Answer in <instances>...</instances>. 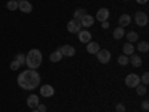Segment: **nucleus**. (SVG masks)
Returning a JSON list of instances; mask_svg holds the SVG:
<instances>
[{
  "label": "nucleus",
  "instance_id": "1",
  "mask_svg": "<svg viewBox=\"0 0 149 112\" xmlns=\"http://www.w3.org/2000/svg\"><path fill=\"white\" fill-rule=\"evenodd\" d=\"M18 85L21 87L22 90H27L31 91L34 88H37L40 84V75L37 73L36 69H27V70H22L18 75Z\"/></svg>",
  "mask_w": 149,
  "mask_h": 112
},
{
  "label": "nucleus",
  "instance_id": "2",
  "mask_svg": "<svg viewBox=\"0 0 149 112\" xmlns=\"http://www.w3.org/2000/svg\"><path fill=\"white\" fill-rule=\"evenodd\" d=\"M26 64L29 66V69H37L42 64V52L39 49H30L26 55Z\"/></svg>",
  "mask_w": 149,
  "mask_h": 112
},
{
  "label": "nucleus",
  "instance_id": "3",
  "mask_svg": "<svg viewBox=\"0 0 149 112\" xmlns=\"http://www.w3.org/2000/svg\"><path fill=\"white\" fill-rule=\"evenodd\" d=\"M140 84V76L136 73H128L125 76V85L128 87V88H136Z\"/></svg>",
  "mask_w": 149,
  "mask_h": 112
},
{
  "label": "nucleus",
  "instance_id": "4",
  "mask_svg": "<svg viewBox=\"0 0 149 112\" xmlns=\"http://www.w3.org/2000/svg\"><path fill=\"white\" fill-rule=\"evenodd\" d=\"M95 55H97L98 63H102V64H107L109 61H110V58H112L110 51H107V49H100V51H98Z\"/></svg>",
  "mask_w": 149,
  "mask_h": 112
},
{
  "label": "nucleus",
  "instance_id": "5",
  "mask_svg": "<svg viewBox=\"0 0 149 112\" xmlns=\"http://www.w3.org/2000/svg\"><path fill=\"white\" fill-rule=\"evenodd\" d=\"M134 21L139 27H145L148 24V15L145 14V12H137V14L134 15Z\"/></svg>",
  "mask_w": 149,
  "mask_h": 112
},
{
  "label": "nucleus",
  "instance_id": "6",
  "mask_svg": "<svg viewBox=\"0 0 149 112\" xmlns=\"http://www.w3.org/2000/svg\"><path fill=\"white\" fill-rule=\"evenodd\" d=\"M18 9L21 12H24V14H30L33 10V6L29 0H18Z\"/></svg>",
  "mask_w": 149,
  "mask_h": 112
},
{
  "label": "nucleus",
  "instance_id": "7",
  "mask_svg": "<svg viewBox=\"0 0 149 112\" xmlns=\"http://www.w3.org/2000/svg\"><path fill=\"white\" fill-rule=\"evenodd\" d=\"M61 54H63V57H74V54H76V49H74L72 45H63L61 48H58Z\"/></svg>",
  "mask_w": 149,
  "mask_h": 112
},
{
  "label": "nucleus",
  "instance_id": "8",
  "mask_svg": "<svg viewBox=\"0 0 149 112\" xmlns=\"http://www.w3.org/2000/svg\"><path fill=\"white\" fill-rule=\"evenodd\" d=\"M67 30H69V33H79L81 32V22L78 20H70L67 22Z\"/></svg>",
  "mask_w": 149,
  "mask_h": 112
},
{
  "label": "nucleus",
  "instance_id": "9",
  "mask_svg": "<svg viewBox=\"0 0 149 112\" xmlns=\"http://www.w3.org/2000/svg\"><path fill=\"white\" fill-rule=\"evenodd\" d=\"M54 93H55V90H54L52 85L45 84V85L40 87V96H42V97H52Z\"/></svg>",
  "mask_w": 149,
  "mask_h": 112
},
{
  "label": "nucleus",
  "instance_id": "10",
  "mask_svg": "<svg viewBox=\"0 0 149 112\" xmlns=\"http://www.w3.org/2000/svg\"><path fill=\"white\" fill-rule=\"evenodd\" d=\"M109 15H110L109 9H107V8H102V9H98V10H97L95 18L100 21V22H103V21H107V20H109Z\"/></svg>",
  "mask_w": 149,
  "mask_h": 112
},
{
  "label": "nucleus",
  "instance_id": "11",
  "mask_svg": "<svg viewBox=\"0 0 149 112\" xmlns=\"http://www.w3.org/2000/svg\"><path fill=\"white\" fill-rule=\"evenodd\" d=\"M81 27H91L93 24H94V18H93V15H88V14H85L82 18H81Z\"/></svg>",
  "mask_w": 149,
  "mask_h": 112
},
{
  "label": "nucleus",
  "instance_id": "12",
  "mask_svg": "<svg viewBox=\"0 0 149 112\" xmlns=\"http://www.w3.org/2000/svg\"><path fill=\"white\" fill-rule=\"evenodd\" d=\"M128 63L133 67H140L142 66V57L137 54H131V55H128Z\"/></svg>",
  "mask_w": 149,
  "mask_h": 112
},
{
  "label": "nucleus",
  "instance_id": "13",
  "mask_svg": "<svg viewBox=\"0 0 149 112\" xmlns=\"http://www.w3.org/2000/svg\"><path fill=\"white\" fill-rule=\"evenodd\" d=\"M100 49H102V48H100V45H98L97 42L90 41L88 43H86V51H88V54H97Z\"/></svg>",
  "mask_w": 149,
  "mask_h": 112
},
{
  "label": "nucleus",
  "instance_id": "14",
  "mask_svg": "<svg viewBox=\"0 0 149 112\" xmlns=\"http://www.w3.org/2000/svg\"><path fill=\"white\" fill-rule=\"evenodd\" d=\"M118 24H119V27H122V29L130 26V24H131V17L128 14H122L119 17V20H118Z\"/></svg>",
  "mask_w": 149,
  "mask_h": 112
},
{
  "label": "nucleus",
  "instance_id": "15",
  "mask_svg": "<svg viewBox=\"0 0 149 112\" xmlns=\"http://www.w3.org/2000/svg\"><path fill=\"white\" fill-rule=\"evenodd\" d=\"M37 105H39V96H36V94H30L27 97V106H30L31 109H36Z\"/></svg>",
  "mask_w": 149,
  "mask_h": 112
},
{
  "label": "nucleus",
  "instance_id": "16",
  "mask_svg": "<svg viewBox=\"0 0 149 112\" xmlns=\"http://www.w3.org/2000/svg\"><path fill=\"white\" fill-rule=\"evenodd\" d=\"M78 37H79V41H81L82 43H88V42L91 41V33H90L88 30H81L79 34H78Z\"/></svg>",
  "mask_w": 149,
  "mask_h": 112
},
{
  "label": "nucleus",
  "instance_id": "17",
  "mask_svg": "<svg viewBox=\"0 0 149 112\" xmlns=\"http://www.w3.org/2000/svg\"><path fill=\"white\" fill-rule=\"evenodd\" d=\"M134 51H136V46H134L133 43H130V42H127L125 45L122 46L124 55H131V54H134Z\"/></svg>",
  "mask_w": 149,
  "mask_h": 112
},
{
  "label": "nucleus",
  "instance_id": "18",
  "mask_svg": "<svg viewBox=\"0 0 149 112\" xmlns=\"http://www.w3.org/2000/svg\"><path fill=\"white\" fill-rule=\"evenodd\" d=\"M61 58H63V54H61L60 49H57V51L51 52V55H49V60H51L52 63H58V61H61Z\"/></svg>",
  "mask_w": 149,
  "mask_h": 112
},
{
  "label": "nucleus",
  "instance_id": "19",
  "mask_svg": "<svg viewBox=\"0 0 149 112\" xmlns=\"http://www.w3.org/2000/svg\"><path fill=\"white\" fill-rule=\"evenodd\" d=\"M125 36H127L130 43H134L139 41V33H136V32H128V33H125Z\"/></svg>",
  "mask_w": 149,
  "mask_h": 112
},
{
  "label": "nucleus",
  "instance_id": "20",
  "mask_svg": "<svg viewBox=\"0 0 149 112\" xmlns=\"http://www.w3.org/2000/svg\"><path fill=\"white\" fill-rule=\"evenodd\" d=\"M86 14V10L84 9V8H79V9H76L73 12V20H78V21H81V18L84 17Z\"/></svg>",
  "mask_w": 149,
  "mask_h": 112
},
{
  "label": "nucleus",
  "instance_id": "21",
  "mask_svg": "<svg viewBox=\"0 0 149 112\" xmlns=\"http://www.w3.org/2000/svg\"><path fill=\"white\" fill-rule=\"evenodd\" d=\"M137 51L139 52H148L149 51V43L146 41H142L137 43Z\"/></svg>",
  "mask_w": 149,
  "mask_h": 112
},
{
  "label": "nucleus",
  "instance_id": "22",
  "mask_svg": "<svg viewBox=\"0 0 149 112\" xmlns=\"http://www.w3.org/2000/svg\"><path fill=\"white\" fill-rule=\"evenodd\" d=\"M125 36V32H124V29L122 27H118V29H115L113 30V39H122V37Z\"/></svg>",
  "mask_w": 149,
  "mask_h": 112
},
{
  "label": "nucleus",
  "instance_id": "23",
  "mask_svg": "<svg viewBox=\"0 0 149 112\" xmlns=\"http://www.w3.org/2000/svg\"><path fill=\"white\" fill-rule=\"evenodd\" d=\"M6 8L9 10H17L18 9V0H9V2L6 3Z\"/></svg>",
  "mask_w": 149,
  "mask_h": 112
},
{
  "label": "nucleus",
  "instance_id": "24",
  "mask_svg": "<svg viewBox=\"0 0 149 112\" xmlns=\"http://www.w3.org/2000/svg\"><path fill=\"white\" fill-rule=\"evenodd\" d=\"M118 64L119 66H127L128 64V55H124V54L119 55L118 57Z\"/></svg>",
  "mask_w": 149,
  "mask_h": 112
},
{
  "label": "nucleus",
  "instance_id": "25",
  "mask_svg": "<svg viewBox=\"0 0 149 112\" xmlns=\"http://www.w3.org/2000/svg\"><path fill=\"white\" fill-rule=\"evenodd\" d=\"M136 93H137L139 96H145V94H146V85L139 84L137 87H136Z\"/></svg>",
  "mask_w": 149,
  "mask_h": 112
},
{
  "label": "nucleus",
  "instance_id": "26",
  "mask_svg": "<svg viewBox=\"0 0 149 112\" xmlns=\"http://www.w3.org/2000/svg\"><path fill=\"white\" fill-rule=\"evenodd\" d=\"M15 60L18 61L21 66L26 64V55H24V54H17V55H15Z\"/></svg>",
  "mask_w": 149,
  "mask_h": 112
},
{
  "label": "nucleus",
  "instance_id": "27",
  "mask_svg": "<svg viewBox=\"0 0 149 112\" xmlns=\"http://www.w3.org/2000/svg\"><path fill=\"white\" fill-rule=\"evenodd\" d=\"M140 82H142L143 85H148V84H149V73H148V72H145V73L142 75V79H140Z\"/></svg>",
  "mask_w": 149,
  "mask_h": 112
},
{
  "label": "nucleus",
  "instance_id": "28",
  "mask_svg": "<svg viewBox=\"0 0 149 112\" xmlns=\"http://www.w3.org/2000/svg\"><path fill=\"white\" fill-rule=\"evenodd\" d=\"M10 69H12V70H18V69H21V64L18 63L17 60H14V61L10 63Z\"/></svg>",
  "mask_w": 149,
  "mask_h": 112
},
{
  "label": "nucleus",
  "instance_id": "29",
  "mask_svg": "<svg viewBox=\"0 0 149 112\" xmlns=\"http://www.w3.org/2000/svg\"><path fill=\"white\" fill-rule=\"evenodd\" d=\"M116 112H125V105H122V103H116Z\"/></svg>",
  "mask_w": 149,
  "mask_h": 112
},
{
  "label": "nucleus",
  "instance_id": "30",
  "mask_svg": "<svg viewBox=\"0 0 149 112\" xmlns=\"http://www.w3.org/2000/svg\"><path fill=\"white\" fill-rule=\"evenodd\" d=\"M36 109L39 111V112H46V106H45V105H40V103L37 105V108H36Z\"/></svg>",
  "mask_w": 149,
  "mask_h": 112
},
{
  "label": "nucleus",
  "instance_id": "31",
  "mask_svg": "<svg viewBox=\"0 0 149 112\" xmlns=\"http://www.w3.org/2000/svg\"><path fill=\"white\" fill-rule=\"evenodd\" d=\"M142 109H143V111H148V109H149V102H148V100H145V102L142 103Z\"/></svg>",
  "mask_w": 149,
  "mask_h": 112
},
{
  "label": "nucleus",
  "instance_id": "32",
  "mask_svg": "<svg viewBox=\"0 0 149 112\" xmlns=\"http://www.w3.org/2000/svg\"><path fill=\"white\" fill-rule=\"evenodd\" d=\"M109 26H110L109 21H103V22H102V29H109Z\"/></svg>",
  "mask_w": 149,
  "mask_h": 112
},
{
  "label": "nucleus",
  "instance_id": "33",
  "mask_svg": "<svg viewBox=\"0 0 149 112\" xmlns=\"http://www.w3.org/2000/svg\"><path fill=\"white\" fill-rule=\"evenodd\" d=\"M136 2H137L139 5H145V3L148 2V0H136Z\"/></svg>",
  "mask_w": 149,
  "mask_h": 112
},
{
  "label": "nucleus",
  "instance_id": "34",
  "mask_svg": "<svg viewBox=\"0 0 149 112\" xmlns=\"http://www.w3.org/2000/svg\"><path fill=\"white\" fill-rule=\"evenodd\" d=\"M31 112H39V111H37V109H31Z\"/></svg>",
  "mask_w": 149,
  "mask_h": 112
}]
</instances>
